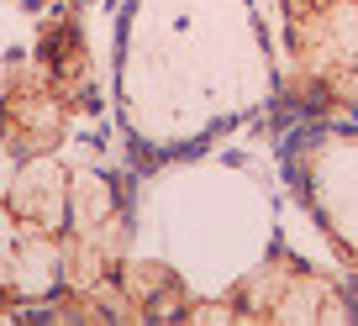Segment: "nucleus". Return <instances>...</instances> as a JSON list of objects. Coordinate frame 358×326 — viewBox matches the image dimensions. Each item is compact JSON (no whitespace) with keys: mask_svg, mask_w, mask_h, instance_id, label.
<instances>
[{"mask_svg":"<svg viewBox=\"0 0 358 326\" xmlns=\"http://www.w3.org/2000/svg\"><path fill=\"white\" fill-rule=\"evenodd\" d=\"M127 195L101 169H74L69 221L58 232L64 290L48 305L58 321H116V274L127 263Z\"/></svg>","mask_w":358,"mask_h":326,"instance_id":"1","label":"nucleus"},{"mask_svg":"<svg viewBox=\"0 0 358 326\" xmlns=\"http://www.w3.org/2000/svg\"><path fill=\"white\" fill-rule=\"evenodd\" d=\"M280 95L332 121L358 105V0H280Z\"/></svg>","mask_w":358,"mask_h":326,"instance_id":"2","label":"nucleus"},{"mask_svg":"<svg viewBox=\"0 0 358 326\" xmlns=\"http://www.w3.org/2000/svg\"><path fill=\"white\" fill-rule=\"evenodd\" d=\"M285 179L301 195L306 216L327 237L337 269L358 274V121L332 116L316 121L306 137H295L285 153Z\"/></svg>","mask_w":358,"mask_h":326,"instance_id":"3","label":"nucleus"},{"mask_svg":"<svg viewBox=\"0 0 358 326\" xmlns=\"http://www.w3.org/2000/svg\"><path fill=\"white\" fill-rule=\"evenodd\" d=\"M232 321H358V284L274 248L222 295Z\"/></svg>","mask_w":358,"mask_h":326,"instance_id":"4","label":"nucleus"},{"mask_svg":"<svg viewBox=\"0 0 358 326\" xmlns=\"http://www.w3.org/2000/svg\"><path fill=\"white\" fill-rule=\"evenodd\" d=\"M79 126L74 105L64 101L48 68L32 53H16L0 74V142L16 158L32 153H64L69 132Z\"/></svg>","mask_w":358,"mask_h":326,"instance_id":"5","label":"nucleus"},{"mask_svg":"<svg viewBox=\"0 0 358 326\" xmlns=\"http://www.w3.org/2000/svg\"><path fill=\"white\" fill-rule=\"evenodd\" d=\"M32 58L48 68L64 101L74 105L79 121H95L101 116V74H95V53L85 43V27H79V11L74 6H58L48 11V22L37 27L32 37Z\"/></svg>","mask_w":358,"mask_h":326,"instance_id":"6","label":"nucleus"},{"mask_svg":"<svg viewBox=\"0 0 358 326\" xmlns=\"http://www.w3.org/2000/svg\"><path fill=\"white\" fill-rule=\"evenodd\" d=\"M190 300H195L190 284L179 279L169 263L127 253L122 274H116V321H185Z\"/></svg>","mask_w":358,"mask_h":326,"instance_id":"7","label":"nucleus"},{"mask_svg":"<svg viewBox=\"0 0 358 326\" xmlns=\"http://www.w3.org/2000/svg\"><path fill=\"white\" fill-rule=\"evenodd\" d=\"M16 6H32V11H58V6H79V0H16Z\"/></svg>","mask_w":358,"mask_h":326,"instance_id":"8","label":"nucleus"},{"mask_svg":"<svg viewBox=\"0 0 358 326\" xmlns=\"http://www.w3.org/2000/svg\"><path fill=\"white\" fill-rule=\"evenodd\" d=\"M353 121H358V105H353Z\"/></svg>","mask_w":358,"mask_h":326,"instance_id":"9","label":"nucleus"},{"mask_svg":"<svg viewBox=\"0 0 358 326\" xmlns=\"http://www.w3.org/2000/svg\"><path fill=\"white\" fill-rule=\"evenodd\" d=\"M353 284H358V274H353Z\"/></svg>","mask_w":358,"mask_h":326,"instance_id":"10","label":"nucleus"}]
</instances>
